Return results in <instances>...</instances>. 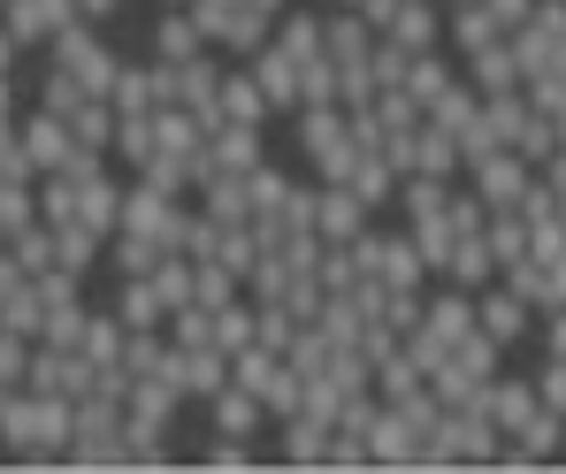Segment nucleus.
Segmentation results:
<instances>
[]
</instances>
